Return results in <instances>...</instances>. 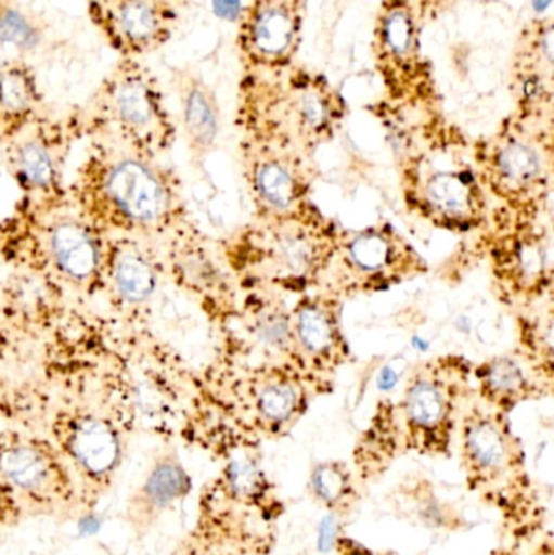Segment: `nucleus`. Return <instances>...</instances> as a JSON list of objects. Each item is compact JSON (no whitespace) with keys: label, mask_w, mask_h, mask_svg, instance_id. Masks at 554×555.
Listing matches in <instances>:
<instances>
[{"label":"nucleus","mask_w":554,"mask_h":555,"mask_svg":"<svg viewBox=\"0 0 554 555\" xmlns=\"http://www.w3.org/2000/svg\"><path fill=\"white\" fill-rule=\"evenodd\" d=\"M348 106L334 83L299 64L275 72L241 74L237 124L244 137L292 146L311 156L334 140Z\"/></svg>","instance_id":"1"},{"label":"nucleus","mask_w":554,"mask_h":555,"mask_svg":"<svg viewBox=\"0 0 554 555\" xmlns=\"http://www.w3.org/2000/svg\"><path fill=\"white\" fill-rule=\"evenodd\" d=\"M337 231L309 207L283 218L259 220L236 244L234 269L256 289H318L334 253Z\"/></svg>","instance_id":"2"},{"label":"nucleus","mask_w":554,"mask_h":555,"mask_svg":"<svg viewBox=\"0 0 554 555\" xmlns=\"http://www.w3.org/2000/svg\"><path fill=\"white\" fill-rule=\"evenodd\" d=\"M83 515L77 488L54 443L29 434H0V531L33 518Z\"/></svg>","instance_id":"3"},{"label":"nucleus","mask_w":554,"mask_h":555,"mask_svg":"<svg viewBox=\"0 0 554 555\" xmlns=\"http://www.w3.org/2000/svg\"><path fill=\"white\" fill-rule=\"evenodd\" d=\"M423 25L410 0H381L371 55L387 106L418 116L441 114L435 65L423 46Z\"/></svg>","instance_id":"4"},{"label":"nucleus","mask_w":554,"mask_h":555,"mask_svg":"<svg viewBox=\"0 0 554 555\" xmlns=\"http://www.w3.org/2000/svg\"><path fill=\"white\" fill-rule=\"evenodd\" d=\"M475 168L513 211L537 215L550 191L553 166V124L511 116L490 139L475 145Z\"/></svg>","instance_id":"5"},{"label":"nucleus","mask_w":554,"mask_h":555,"mask_svg":"<svg viewBox=\"0 0 554 555\" xmlns=\"http://www.w3.org/2000/svg\"><path fill=\"white\" fill-rule=\"evenodd\" d=\"M91 122L139 155L172 145L176 124L158 77L140 59H117L91 103Z\"/></svg>","instance_id":"6"},{"label":"nucleus","mask_w":554,"mask_h":555,"mask_svg":"<svg viewBox=\"0 0 554 555\" xmlns=\"http://www.w3.org/2000/svg\"><path fill=\"white\" fill-rule=\"evenodd\" d=\"M425 260L389 224L337 234L331 262L318 289L332 296H355L389 289L422 275Z\"/></svg>","instance_id":"7"},{"label":"nucleus","mask_w":554,"mask_h":555,"mask_svg":"<svg viewBox=\"0 0 554 555\" xmlns=\"http://www.w3.org/2000/svg\"><path fill=\"white\" fill-rule=\"evenodd\" d=\"M407 201L436 228L477 230L487 218V197L475 165L461 153L431 150L410 159Z\"/></svg>","instance_id":"8"},{"label":"nucleus","mask_w":554,"mask_h":555,"mask_svg":"<svg viewBox=\"0 0 554 555\" xmlns=\"http://www.w3.org/2000/svg\"><path fill=\"white\" fill-rule=\"evenodd\" d=\"M471 365L454 356L431 359L413 371L397 406L413 446L439 450L448 443L471 393Z\"/></svg>","instance_id":"9"},{"label":"nucleus","mask_w":554,"mask_h":555,"mask_svg":"<svg viewBox=\"0 0 554 555\" xmlns=\"http://www.w3.org/2000/svg\"><path fill=\"white\" fill-rule=\"evenodd\" d=\"M49 440L70 472L83 515L91 514L113 491L123 468L119 427L100 414H62L52 424Z\"/></svg>","instance_id":"10"},{"label":"nucleus","mask_w":554,"mask_h":555,"mask_svg":"<svg viewBox=\"0 0 554 555\" xmlns=\"http://www.w3.org/2000/svg\"><path fill=\"white\" fill-rule=\"evenodd\" d=\"M308 0H249L236 29V52L246 74L275 72L298 61Z\"/></svg>","instance_id":"11"},{"label":"nucleus","mask_w":554,"mask_h":555,"mask_svg":"<svg viewBox=\"0 0 554 555\" xmlns=\"http://www.w3.org/2000/svg\"><path fill=\"white\" fill-rule=\"evenodd\" d=\"M93 185L96 205L111 220L132 228L158 227L172 208V189L143 155L101 163Z\"/></svg>","instance_id":"12"},{"label":"nucleus","mask_w":554,"mask_h":555,"mask_svg":"<svg viewBox=\"0 0 554 555\" xmlns=\"http://www.w3.org/2000/svg\"><path fill=\"white\" fill-rule=\"evenodd\" d=\"M244 163L259 220L283 218L311 207L309 156L292 146L244 137Z\"/></svg>","instance_id":"13"},{"label":"nucleus","mask_w":554,"mask_h":555,"mask_svg":"<svg viewBox=\"0 0 554 555\" xmlns=\"http://www.w3.org/2000/svg\"><path fill=\"white\" fill-rule=\"evenodd\" d=\"M88 18L117 59H143L165 48L181 10L169 0H85Z\"/></svg>","instance_id":"14"},{"label":"nucleus","mask_w":554,"mask_h":555,"mask_svg":"<svg viewBox=\"0 0 554 555\" xmlns=\"http://www.w3.org/2000/svg\"><path fill=\"white\" fill-rule=\"evenodd\" d=\"M325 382L298 361L249 362L241 401L254 424L275 433L301 416Z\"/></svg>","instance_id":"15"},{"label":"nucleus","mask_w":554,"mask_h":555,"mask_svg":"<svg viewBox=\"0 0 554 555\" xmlns=\"http://www.w3.org/2000/svg\"><path fill=\"white\" fill-rule=\"evenodd\" d=\"M510 91L514 116L553 124L554 18L532 16L520 28L510 62Z\"/></svg>","instance_id":"16"},{"label":"nucleus","mask_w":554,"mask_h":555,"mask_svg":"<svg viewBox=\"0 0 554 555\" xmlns=\"http://www.w3.org/2000/svg\"><path fill=\"white\" fill-rule=\"evenodd\" d=\"M338 304V297L318 289L305 294L292 309L296 359L324 380L345 364L348 356Z\"/></svg>","instance_id":"17"},{"label":"nucleus","mask_w":554,"mask_h":555,"mask_svg":"<svg viewBox=\"0 0 554 555\" xmlns=\"http://www.w3.org/2000/svg\"><path fill=\"white\" fill-rule=\"evenodd\" d=\"M192 489L191 476L175 452L156 456L142 481L130 492L124 520L137 538L146 537L163 515L184 501Z\"/></svg>","instance_id":"18"},{"label":"nucleus","mask_w":554,"mask_h":555,"mask_svg":"<svg viewBox=\"0 0 554 555\" xmlns=\"http://www.w3.org/2000/svg\"><path fill=\"white\" fill-rule=\"evenodd\" d=\"M169 72V81L178 100L182 132L189 152L195 159L204 158L220 135V101L198 68L192 65H175Z\"/></svg>","instance_id":"19"},{"label":"nucleus","mask_w":554,"mask_h":555,"mask_svg":"<svg viewBox=\"0 0 554 555\" xmlns=\"http://www.w3.org/2000/svg\"><path fill=\"white\" fill-rule=\"evenodd\" d=\"M481 403L506 410L552 388V377L526 354H501L474 371Z\"/></svg>","instance_id":"20"},{"label":"nucleus","mask_w":554,"mask_h":555,"mask_svg":"<svg viewBox=\"0 0 554 555\" xmlns=\"http://www.w3.org/2000/svg\"><path fill=\"white\" fill-rule=\"evenodd\" d=\"M465 462L480 478L500 475L514 456V442L504 426L503 413L488 404H475L462 423Z\"/></svg>","instance_id":"21"},{"label":"nucleus","mask_w":554,"mask_h":555,"mask_svg":"<svg viewBox=\"0 0 554 555\" xmlns=\"http://www.w3.org/2000/svg\"><path fill=\"white\" fill-rule=\"evenodd\" d=\"M246 328L249 362L298 361L293 343L292 309L276 299L275 293L259 291L249 300Z\"/></svg>","instance_id":"22"},{"label":"nucleus","mask_w":554,"mask_h":555,"mask_svg":"<svg viewBox=\"0 0 554 555\" xmlns=\"http://www.w3.org/2000/svg\"><path fill=\"white\" fill-rule=\"evenodd\" d=\"M41 87L25 59L0 64V142L10 143L41 119Z\"/></svg>","instance_id":"23"},{"label":"nucleus","mask_w":554,"mask_h":555,"mask_svg":"<svg viewBox=\"0 0 554 555\" xmlns=\"http://www.w3.org/2000/svg\"><path fill=\"white\" fill-rule=\"evenodd\" d=\"M65 127L39 119L10 142L16 178L28 191L46 192L54 188L57 176V146Z\"/></svg>","instance_id":"24"},{"label":"nucleus","mask_w":554,"mask_h":555,"mask_svg":"<svg viewBox=\"0 0 554 555\" xmlns=\"http://www.w3.org/2000/svg\"><path fill=\"white\" fill-rule=\"evenodd\" d=\"M536 217L527 218V223L520 224V231L510 237V244L504 247L503 278L513 287H517L523 296L536 299L543 294L545 281H550V236L543 234L536 223Z\"/></svg>","instance_id":"25"},{"label":"nucleus","mask_w":554,"mask_h":555,"mask_svg":"<svg viewBox=\"0 0 554 555\" xmlns=\"http://www.w3.org/2000/svg\"><path fill=\"white\" fill-rule=\"evenodd\" d=\"M52 262L68 280H91L100 269V249L87 227L77 221H61L48 236Z\"/></svg>","instance_id":"26"},{"label":"nucleus","mask_w":554,"mask_h":555,"mask_svg":"<svg viewBox=\"0 0 554 555\" xmlns=\"http://www.w3.org/2000/svg\"><path fill=\"white\" fill-rule=\"evenodd\" d=\"M48 26L20 0H0V46L18 54H33L41 48Z\"/></svg>","instance_id":"27"},{"label":"nucleus","mask_w":554,"mask_h":555,"mask_svg":"<svg viewBox=\"0 0 554 555\" xmlns=\"http://www.w3.org/2000/svg\"><path fill=\"white\" fill-rule=\"evenodd\" d=\"M114 283L127 302H143L155 291V270L139 253H123L114 263Z\"/></svg>","instance_id":"28"},{"label":"nucleus","mask_w":554,"mask_h":555,"mask_svg":"<svg viewBox=\"0 0 554 555\" xmlns=\"http://www.w3.org/2000/svg\"><path fill=\"white\" fill-rule=\"evenodd\" d=\"M263 476L257 468L256 463L249 456H234L227 468L220 481L215 485L218 491L224 495L237 501H247L249 498H256V494L262 492Z\"/></svg>","instance_id":"29"},{"label":"nucleus","mask_w":554,"mask_h":555,"mask_svg":"<svg viewBox=\"0 0 554 555\" xmlns=\"http://www.w3.org/2000/svg\"><path fill=\"white\" fill-rule=\"evenodd\" d=\"M348 479L344 469L337 465H321L312 475V488L321 501L335 504L347 491Z\"/></svg>","instance_id":"30"},{"label":"nucleus","mask_w":554,"mask_h":555,"mask_svg":"<svg viewBox=\"0 0 554 555\" xmlns=\"http://www.w3.org/2000/svg\"><path fill=\"white\" fill-rule=\"evenodd\" d=\"M410 2L413 3L420 20L426 26L451 12L458 5L459 0H410Z\"/></svg>","instance_id":"31"},{"label":"nucleus","mask_w":554,"mask_h":555,"mask_svg":"<svg viewBox=\"0 0 554 555\" xmlns=\"http://www.w3.org/2000/svg\"><path fill=\"white\" fill-rule=\"evenodd\" d=\"M335 537H337V521L334 517H325L321 521V527H319V551L328 553L334 546Z\"/></svg>","instance_id":"32"},{"label":"nucleus","mask_w":554,"mask_h":555,"mask_svg":"<svg viewBox=\"0 0 554 555\" xmlns=\"http://www.w3.org/2000/svg\"><path fill=\"white\" fill-rule=\"evenodd\" d=\"M169 2H171L172 5L176 7V9L181 10V12H184L185 9H189V7H191V3L194 2V0H169Z\"/></svg>","instance_id":"33"}]
</instances>
